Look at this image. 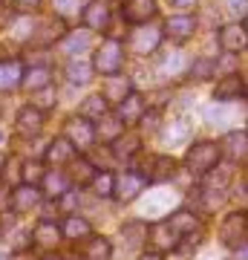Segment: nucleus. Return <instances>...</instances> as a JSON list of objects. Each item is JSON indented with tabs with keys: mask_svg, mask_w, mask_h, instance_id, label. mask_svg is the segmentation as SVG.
<instances>
[{
	"mask_svg": "<svg viewBox=\"0 0 248 260\" xmlns=\"http://www.w3.org/2000/svg\"><path fill=\"white\" fill-rule=\"evenodd\" d=\"M73 171H75V179H78V185H87V182H92V177H95V174H92L95 168H92L84 156L73 159Z\"/></svg>",
	"mask_w": 248,
	"mask_h": 260,
	"instance_id": "obj_36",
	"label": "nucleus"
},
{
	"mask_svg": "<svg viewBox=\"0 0 248 260\" xmlns=\"http://www.w3.org/2000/svg\"><path fill=\"white\" fill-rule=\"evenodd\" d=\"M81 18H84V23H87V29L101 32V29H107V23H110V9L101 6V3H90V6L84 9Z\"/></svg>",
	"mask_w": 248,
	"mask_h": 260,
	"instance_id": "obj_26",
	"label": "nucleus"
},
{
	"mask_svg": "<svg viewBox=\"0 0 248 260\" xmlns=\"http://www.w3.org/2000/svg\"><path fill=\"white\" fill-rule=\"evenodd\" d=\"M220 156H222V150L217 142H196L185 153V165H188L191 174H208V171L217 168Z\"/></svg>",
	"mask_w": 248,
	"mask_h": 260,
	"instance_id": "obj_2",
	"label": "nucleus"
},
{
	"mask_svg": "<svg viewBox=\"0 0 248 260\" xmlns=\"http://www.w3.org/2000/svg\"><path fill=\"white\" fill-rule=\"evenodd\" d=\"M121 67H124V47H121V41L119 38L101 41V47L95 49V55H92V70L101 75H116V73H121Z\"/></svg>",
	"mask_w": 248,
	"mask_h": 260,
	"instance_id": "obj_1",
	"label": "nucleus"
},
{
	"mask_svg": "<svg viewBox=\"0 0 248 260\" xmlns=\"http://www.w3.org/2000/svg\"><path fill=\"white\" fill-rule=\"evenodd\" d=\"M237 119V113L228 107V102H217V104H211V107H205V121L208 124H231V121Z\"/></svg>",
	"mask_w": 248,
	"mask_h": 260,
	"instance_id": "obj_31",
	"label": "nucleus"
},
{
	"mask_svg": "<svg viewBox=\"0 0 248 260\" xmlns=\"http://www.w3.org/2000/svg\"><path fill=\"white\" fill-rule=\"evenodd\" d=\"M167 223L173 225V232L179 234V237H188V234H193L196 229H199V220H196L191 211H185V208H179V211L170 214V220H167Z\"/></svg>",
	"mask_w": 248,
	"mask_h": 260,
	"instance_id": "obj_29",
	"label": "nucleus"
},
{
	"mask_svg": "<svg viewBox=\"0 0 248 260\" xmlns=\"http://www.w3.org/2000/svg\"><path fill=\"white\" fill-rule=\"evenodd\" d=\"M234 260H248V243H242V246L234 249Z\"/></svg>",
	"mask_w": 248,
	"mask_h": 260,
	"instance_id": "obj_43",
	"label": "nucleus"
},
{
	"mask_svg": "<svg viewBox=\"0 0 248 260\" xmlns=\"http://www.w3.org/2000/svg\"><path fill=\"white\" fill-rule=\"evenodd\" d=\"M173 9H182V12H188V9H193L196 6V0H167Z\"/></svg>",
	"mask_w": 248,
	"mask_h": 260,
	"instance_id": "obj_42",
	"label": "nucleus"
},
{
	"mask_svg": "<svg viewBox=\"0 0 248 260\" xmlns=\"http://www.w3.org/2000/svg\"><path fill=\"white\" fill-rule=\"evenodd\" d=\"M87 41H90V38H87V32H81V35H75V32H73V35L64 41V49L69 52V55H75V52H81V49L87 47Z\"/></svg>",
	"mask_w": 248,
	"mask_h": 260,
	"instance_id": "obj_40",
	"label": "nucleus"
},
{
	"mask_svg": "<svg viewBox=\"0 0 248 260\" xmlns=\"http://www.w3.org/2000/svg\"><path fill=\"white\" fill-rule=\"evenodd\" d=\"M147 240L153 243L159 251H167V249H179V234L173 232L170 223H153L150 232H147Z\"/></svg>",
	"mask_w": 248,
	"mask_h": 260,
	"instance_id": "obj_12",
	"label": "nucleus"
},
{
	"mask_svg": "<svg viewBox=\"0 0 248 260\" xmlns=\"http://www.w3.org/2000/svg\"><path fill=\"white\" fill-rule=\"evenodd\" d=\"M222 153L228 159H248V133H239V130H231L225 133V139H222Z\"/></svg>",
	"mask_w": 248,
	"mask_h": 260,
	"instance_id": "obj_18",
	"label": "nucleus"
},
{
	"mask_svg": "<svg viewBox=\"0 0 248 260\" xmlns=\"http://www.w3.org/2000/svg\"><path fill=\"white\" fill-rule=\"evenodd\" d=\"M130 93H133V90H130V78H124L121 73L107 75V81H104V87H101V95L107 99V104H121Z\"/></svg>",
	"mask_w": 248,
	"mask_h": 260,
	"instance_id": "obj_13",
	"label": "nucleus"
},
{
	"mask_svg": "<svg viewBox=\"0 0 248 260\" xmlns=\"http://www.w3.org/2000/svg\"><path fill=\"white\" fill-rule=\"evenodd\" d=\"M104 113H110V104H107V99H104L101 93H95V95H90V99L81 102V116L84 119L95 121V119H101Z\"/></svg>",
	"mask_w": 248,
	"mask_h": 260,
	"instance_id": "obj_30",
	"label": "nucleus"
},
{
	"mask_svg": "<svg viewBox=\"0 0 248 260\" xmlns=\"http://www.w3.org/2000/svg\"><path fill=\"white\" fill-rule=\"evenodd\" d=\"M138 260H162V254H159V251H150V254H141Z\"/></svg>",
	"mask_w": 248,
	"mask_h": 260,
	"instance_id": "obj_44",
	"label": "nucleus"
},
{
	"mask_svg": "<svg viewBox=\"0 0 248 260\" xmlns=\"http://www.w3.org/2000/svg\"><path fill=\"white\" fill-rule=\"evenodd\" d=\"M41 200H44V194H41L35 185L23 182V185H18L15 191H12L9 205H12V211L15 214H32L38 205H41Z\"/></svg>",
	"mask_w": 248,
	"mask_h": 260,
	"instance_id": "obj_7",
	"label": "nucleus"
},
{
	"mask_svg": "<svg viewBox=\"0 0 248 260\" xmlns=\"http://www.w3.org/2000/svg\"><path fill=\"white\" fill-rule=\"evenodd\" d=\"M239 93H242V78L237 73L222 75L220 81H217V87H214V102H231Z\"/></svg>",
	"mask_w": 248,
	"mask_h": 260,
	"instance_id": "obj_20",
	"label": "nucleus"
},
{
	"mask_svg": "<svg viewBox=\"0 0 248 260\" xmlns=\"http://www.w3.org/2000/svg\"><path fill=\"white\" fill-rule=\"evenodd\" d=\"M75 150H78V148H75L66 136H58L55 142H49L44 159L49 162V165H64V162H73V159H75Z\"/></svg>",
	"mask_w": 248,
	"mask_h": 260,
	"instance_id": "obj_16",
	"label": "nucleus"
},
{
	"mask_svg": "<svg viewBox=\"0 0 248 260\" xmlns=\"http://www.w3.org/2000/svg\"><path fill=\"white\" fill-rule=\"evenodd\" d=\"M0 142H3V130H0Z\"/></svg>",
	"mask_w": 248,
	"mask_h": 260,
	"instance_id": "obj_48",
	"label": "nucleus"
},
{
	"mask_svg": "<svg viewBox=\"0 0 248 260\" xmlns=\"http://www.w3.org/2000/svg\"><path fill=\"white\" fill-rule=\"evenodd\" d=\"M188 136H191V124H188V119H185V116H179L176 121H170V124L162 130V139H165V145H182V142H188Z\"/></svg>",
	"mask_w": 248,
	"mask_h": 260,
	"instance_id": "obj_28",
	"label": "nucleus"
},
{
	"mask_svg": "<svg viewBox=\"0 0 248 260\" xmlns=\"http://www.w3.org/2000/svg\"><path fill=\"white\" fill-rule=\"evenodd\" d=\"M150 179L141 174V171H124L116 177L113 182V197H119L121 203H130V200H136L138 194H145V188Z\"/></svg>",
	"mask_w": 248,
	"mask_h": 260,
	"instance_id": "obj_4",
	"label": "nucleus"
},
{
	"mask_svg": "<svg viewBox=\"0 0 248 260\" xmlns=\"http://www.w3.org/2000/svg\"><path fill=\"white\" fill-rule=\"evenodd\" d=\"M41 260H64V257H58V254H46V257H41Z\"/></svg>",
	"mask_w": 248,
	"mask_h": 260,
	"instance_id": "obj_46",
	"label": "nucleus"
},
{
	"mask_svg": "<svg viewBox=\"0 0 248 260\" xmlns=\"http://www.w3.org/2000/svg\"><path fill=\"white\" fill-rule=\"evenodd\" d=\"M81 257L84 260H110L113 257V243L107 237H90V240L81 246Z\"/></svg>",
	"mask_w": 248,
	"mask_h": 260,
	"instance_id": "obj_21",
	"label": "nucleus"
},
{
	"mask_svg": "<svg viewBox=\"0 0 248 260\" xmlns=\"http://www.w3.org/2000/svg\"><path fill=\"white\" fill-rule=\"evenodd\" d=\"M193 32H196V20H193L191 15H173V18L165 20V35L170 38V41H176V44L188 41Z\"/></svg>",
	"mask_w": 248,
	"mask_h": 260,
	"instance_id": "obj_11",
	"label": "nucleus"
},
{
	"mask_svg": "<svg viewBox=\"0 0 248 260\" xmlns=\"http://www.w3.org/2000/svg\"><path fill=\"white\" fill-rule=\"evenodd\" d=\"M61 237H64V232H61V225L55 220H41L35 225V232H32V243L41 246V249H55Z\"/></svg>",
	"mask_w": 248,
	"mask_h": 260,
	"instance_id": "obj_10",
	"label": "nucleus"
},
{
	"mask_svg": "<svg viewBox=\"0 0 248 260\" xmlns=\"http://www.w3.org/2000/svg\"><path fill=\"white\" fill-rule=\"evenodd\" d=\"M188 75H191V78H211V75H214V61L199 58L193 67H188Z\"/></svg>",
	"mask_w": 248,
	"mask_h": 260,
	"instance_id": "obj_39",
	"label": "nucleus"
},
{
	"mask_svg": "<svg viewBox=\"0 0 248 260\" xmlns=\"http://www.w3.org/2000/svg\"><path fill=\"white\" fill-rule=\"evenodd\" d=\"M0 260H6V254H3V251H0Z\"/></svg>",
	"mask_w": 248,
	"mask_h": 260,
	"instance_id": "obj_47",
	"label": "nucleus"
},
{
	"mask_svg": "<svg viewBox=\"0 0 248 260\" xmlns=\"http://www.w3.org/2000/svg\"><path fill=\"white\" fill-rule=\"evenodd\" d=\"M90 3L92 0H52V9L61 18H78V15H84V9Z\"/></svg>",
	"mask_w": 248,
	"mask_h": 260,
	"instance_id": "obj_33",
	"label": "nucleus"
},
{
	"mask_svg": "<svg viewBox=\"0 0 248 260\" xmlns=\"http://www.w3.org/2000/svg\"><path fill=\"white\" fill-rule=\"evenodd\" d=\"M61 232H64V237H69V240H84V237L92 234V225L87 223L84 217H78V214H66L64 223H61Z\"/></svg>",
	"mask_w": 248,
	"mask_h": 260,
	"instance_id": "obj_25",
	"label": "nucleus"
},
{
	"mask_svg": "<svg viewBox=\"0 0 248 260\" xmlns=\"http://www.w3.org/2000/svg\"><path fill=\"white\" fill-rule=\"evenodd\" d=\"M145 113H147V102L138 93H130L127 99L119 104V119L124 121V124H136V121H141Z\"/></svg>",
	"mask_w": 248,
	"mask_h": 260,
	"instance_id": "obj_17",
	"label": "nucleus"
},
{
	"mask_svg": "<svg viewBox=\"0 0 248 260\" xmlns=\"http://www.w3.org/2000/svg\"><path fill=\"white\" fill-rule=\"evenodd\" d=\"M66 78H69L73 84H87L90 81V67L87 64H75L73 61V64L66 67Z\"/></svg>",
	"mask_w": 248,
	"mask_h": 260,
	"instance_id": "obj_38",
	"label": "nucleus"
},
{
	"mask_svg": "<svg viewBox=\"0 0 248 260\" xmlns=\"http://www.w3.org/2000/svg\"><path fill=\"white\" fill-rule=\"evenodd\" d=\"M98 124H101V127L95 130V136L104 139V142H116L121 133H124V121H121L119 116H110V113H104L101 119H98Z\"/></svg>",
	"mask_w": 248,
	"mask_h": 260,
	"instance_id": "obj_27",
	"label": "nucleus"
},
{
	"mask_svg": "<svg viewBox=\"0 0 248 260\" xmlns=\"http://www.w3.org/2000/svg\"><path fill=\"white\" fill-rule=\"evenodd\" d=\"M113 182H116V177H113V174H107V171H101V174H95V177H92V191H95V194L98 197H113Z\"/></svg>",
	"mask_w": 248,
	"mask_h": 260,
	"instance_id": "obj_35",
	"label": "nucleus"
},
{
	"mask_svg": "<svg viewBox=\"0 0 248 260\" xmlns=\"http://www.w3.org/2000/svg\"><path fill=\"white\" fill-rule=\"evenodd\" d=\"M9 9H15V12H32L41 3V0H3Z\"/></svg>",
	"mask_w": 248,
	"mask_h": 260,
	"instance_id": "obj_41",
	"label": "nucleus"
},
{
	"mask_svg": "<svg viewBox=\"0 0 248 260\" xmlns=\"http://www.w3.org/2000/svg\"><path fill=\"white\" fill-rule=\"evenodd\" d=\"M15 127H18L20 136H38L41 127H44V110H38L35 104H26V107H20L18 119H15Z\"/></svg>",
	"mask_w": 248,
	"mask_h": 260,
	"instance_id": "obj_9",
	"label": "nucleus"
},
{
	"mask_svg": "<svg viewBox=\"0 0 248 260\" xmlns=\"http://www.w3.org/2000/svg\"><path fill=\"white\" fill-rule=\"evenodd\" d=\"M147 200H150V203L141 205V217L156 223L159 217H165V211L170 208V203H173V194H147Z\"/></svg>",
	"mask_w": 248,
	"mask_h": 260,
	"instance_id": "obj_22",
	"label": "nucleus"
},
{
	"mask_svg": "<svg viewBox=\"0 0 248 260\" xmlns=\"http://www.w3.org/2000/svg\"><path fill=\"white\" fill-rule=\"evenodd\" d=\"M23 84V67L20 61H0V93L18 90Z\"/></svg>",
	"mask_w": 248,
	"mask_h": 260,
	"instance_id": "obj_19",
	"label": "nucleus"
},
{
	"mask_svg": "<svg viewBox=\"0 0 248 260\" xmlns=\"http://www.w3.org/2000/svg\"><path fill=\"white\" fill-rule=\"evenodd\" d=\"M156 0H124L121 3V18L133 23V26H141L147 20L156 18Z\"/></svg>",
	"mask_w": 248,
	"mask_h": 260,
	"instance_id": "obj_6",
	"label": "nucleus"
},
{
	"mask_svg": "<svg viewBox=\"0 0 248 260\" xmlns=\"http://www.w3.org/2000/svg\"><path fill=\"white\" fill-rule=\"evenodd\" d=\"M20 87H26L29 93H41L46 87H52V70L49 67H32L26 75H23V84Z\"/></svg>",
	"mask_w": 248,
	"mask_h": 260,
	"instance_id": "obj_23",
	"label": "nucleus"
},
{
	"mask_svg": "<svg viewBox=\"0 0 248 260\" xmlns=\"http://www.w3.org/2000/svg\"><path fill=\"white\" fill-rule=\"evenodd\" d=\"M3 168H6V156L0 153V177H3Z\"/></svg>",
	"mask_w": 248,
	"mask_h": 260,
	"instance_id": "obj_45",
	"label": "nucleus"
},
{
	"mask_svg": "<svg viewBox=\"0 0 248 260\" xmlns=\"http://www.w3.org/2000/svg\"><path fill=\"white\" fill-rule=\"evenodd\" d=\"M66 191H69V177H66L64 171H46L44 179H41V194L46 200H58Z\"/></svg>",
	"mask_w": 248,
	"mask_h": 260,
	"instance_id": "obj_15",
	"label": "nucleus"
},
{
	"mask_svg": "<svg viewBox=\"0 0 248 260\" xmlns=\"http://www.w3.org/2000/svg\"><path fill=\"white\" fill-rule=\"evenodd\" d=\"M173 171H176V162L170 156H153L150 159V171L145 177L150 182H167V179H173Z\"/></svg>",
	"mask_w": 248,
	"mask_h": 260,
	"instance_id": "obj_24",
	"label": "nucleus"
},
{
	"mask_svg": "<svg viewBox=\"0 0 248 260\" xmlns=\"http://www.w3.org/2000/svg\"><path fill=\"white\" fill-rule=\"evenodd\" d=\"M245 29H248V20H245Z\"/></svg>",
	"mask_w": 248,
	"mask_h": 260,
	"instance_id": "obj_49",
	"label": "nucleus"
},
{
	"mask_svg": "<svg viewBox=\"0 0 248 260\" xmlns=\"http://www.w3.org/2000/svg\"><path fill=\"white\" fill-rule=\"evenodd\" d=\"M64 35V26H61V20H49V23H44V29L41 32H32V44H52V41H58V38Z\"/></svg>",
	"mask_w": 248,
	"mask_h": 260,
	"instance_id": "obj_34",
	"label": "nucleus"
},
{
	"mask_svg": "<svg viewBox=\"0 0 248 260\" xmlns=\"http://www.w3.org/2000/svg\"><path fill=\"white\" fill-rule=\"evenodd\" d=\"M66 139L73 142L78 150H87L95 142V130H92L90 119H84V116H78V119H69L66 121Z\"/></svg>",
	"mask_w": 248,
	"mask_h": 260,
	"instance_id": "obj_8",
	"label": "nucleus"
},
{
	"mask_svg": "<svg viewBox=\"0 0 248 260\" xmlns=\"http://www.w3.org/2000/svg\"><path fill=\"white\" fill-rule=\"evenodd\" d=\"M162 70H165L167 75H179L188 70V61L182 58V52H170V58L167 61H162Z\"/></svg>",
	"mask_w": 248,
	"mask_h": 260,
	"instance_id": "obj_37",
	"label": "nucleus"
},
{
	"mask_svg": "<svg viewBox=\"0 0 248 260\" xmlns=\"http://www.w3.org/2000/svg\"><path fill=\"white\" fill-rule=\"evenodd\" d=\"M113 145H116V148H113V156L116 159H133L138 153V148H141V139H138V136H124V133H121Z\"/></svg>",
	"mask_w": 248,
	"mask_h": 260,
	"instance_id": "obj_32",
	"label": "nucleus"
},
{
	"mask_svg": "<svg viewBox=\"0 0 248 260\" xmlns=\"http://www.w3.org/2000/svg\"><path fill=\"white\" fill-rule=\"evenodd\" d=\"M248 237V214L245 211H231L220 225V240L222 246H228V249H237L242 246Z\"/></svg>",
	"mask_w": 248,
	"mask_h": 260,
	"instance_id": "obj_3",
	"label": "nucleus"
},
{
	"mask_svg": "<svg viewBox=\"0 0 248 260\" xmlns=\"http://www.w3.org/2000/svg\"><path fill=\"white\" fill-rule=\"evenodd\" d=\"M162 35L165 32H159V29H150V26H141L130 35V41H127V47H130V52L133 55H150V52H156L159 49V44H162Z\"/></svg>",
	"mask_w": 248,
	"mask_h": 260,
	"instance_id": "obj_5",
	"label": "nucleus"
},
{
	"mask_svg": "<svg viewBox=\"0 0 248 260\" xmlns=\"http://www.w3.org/2000/svg\"><path fill=\"white\" fill-rule=\"evenodd\" d=\"M220 47L225 52H242L248 49V29L239 26V23H231L220 32Z\"/></svg>",
	"mask_w": 248,
	"mask_h": 260,
	"instance_id": "obj_14",
	"label": "nucleus"
}]
</instances>
